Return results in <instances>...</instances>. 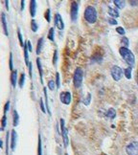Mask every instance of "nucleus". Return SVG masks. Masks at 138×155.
<instances>
[{
    "mask_svg": "<svg viewBox=\"0 0 138 155\" xmlns=\"http://www.w3.org/2000/svg\"><path fill=\"white\" fill-rule=\"evenodd\" d=\"M90 101H91V94H90V93H88L87 97H86L85 100L82 101V103H83V104H85V105H89V104H90Z\"/></svg>",
    "mask_w": 138,
    "mask_h": 155,
    "instance_id": "393cba45",
    "label": "nucleus"
},
{
    "mask_svg": "<svg viewBox=\"0 0 138 155\" xmlns=\"http://www.w3.org/2000/svg\"><path fill=\"white\" fill-rule=\"evenodd\" d=\"M55 86H56V83H55L54 81H49V82H48V87H49V89L50 90L55 89Z\"/></svg>",
    "mask_w": 138,
    "mask_h": 155,
    "instance_id": "c85d7f7f",
    "label": "nucleus"
},
{
    "mask_svg": "<svg viewBox=\"0 0 138 155\" xmlns=\"http://www.w3.org/2000/svg\"><path fill=\"white\" fill-rule=\"evenodd\" d=\"M44 89V96H45V102H46V108H47V110H48V113L51 114L50 112V109H49V105H48V96H47V89H46V87H44L43 88Z\"/></svg>",
    "mask_w": 138,
    "mask_h": 155,
    "instance_id": "bb28decb",
    "label": "nucleus"
},
{
    "mask_svg": "<svg viewBox=\"0 0 138 155\" xmlns=\"http://www.w3.org/2000/svg\"><path fill=\"white\" fill-rule=\"evenodd\" d=\"M60 100H61V102L63 103V104L69 105L70 104V103H71V100H72L71 93L68 92V91L61 92V95H60Z\"/></svg>",
    "mask_w": 138,
    "mask_h": 155,
    "instance_id": "0eeeda50",
    "label": "nucleus"
},
{
    "mask_svg": "<svg viewBox=\"0 0 138 155\" xmlns=\"http://www.w3.org/2000/svg\"><path fill=\"white\" fill-rule=\"evenodd\" d=\"M31 27H32V31L34 32V33H36V32L37 31V29H38V25H37L36 20H34V19H33L32 22H31Z\"/></svg>",
    "mask_w": 138,
    "mask_h": 155,
    "instance_id": "a878e982",
    "label": "nucleus"
},
{
    "mask_svg": "<svg viewBox=\"0 0 138 155\" xmlns=\"http://www.w3.org/2000/svg\"><path fill=\"white\" fill-rule=\"evenodd\" d=\"M30 13H31V16L34 17L36 16V13H37V2L36 0H32L30 3Z\"/></svg>",
    "mask_w": 138,
    "mask_h": 155,
    "instance_id": "9b49d317",
    "label": "nucleus"
},
{
    "mask_svg": "<svg viewBox=\"0 0 138 155\" xmlns=\"http://www.w3.org/2000/svg\"><path fill=\"white\" fill-rule=\"evenodd\" d=\"M6 153H9V133L7 135V148H6Z\"/></svg>",
    "mask_w": 138,
    "mask_h": 155,
    "instance_id": "a19ab883",
    "label": "nucleus"
},
{
    "mask_svg": "<svg viewBox=\"0 0 138 155\" xmlns=\"http://www.w3.org/2000/svg\"><path fill=\"white\" fill-rule=\"evenodd\" d=\"M119 53L120 55L122 56V58H124V61L130 65V67L132 68L135 64V58H134V55L132 54V52L129 48L123 46L119 49Z\"/></svg>",
    "mask_w": 138,
    "mask_h": 155,
    "instance_id": "f257e3e1",
    "label": "nucleus"
},
{
    "mask_svg": "<svg viewBox=\"0 0 138 155\" xmlns=\"http://www.w3.org/2000/svg\"><path fill=\"white\" fill-rule=\"evenodd\" d=\"M10 104H11V103L10 102H7L5 104V107H4V115H6L7 114V112H8V110L10 109Z\"/></svg>",
    "mask_w": 138,
    "mask_h": 155,
    "instance_id": "473e14b6",
    "label": "nucleus"
},
{
    "mask_svg": "<svg viewBox=\"0 0 138 155\" xmlns=\"http://www.w3.org/2000/svg\"><path fill=\"white\" fill-rule=\"evenodd\" d=\"M37 68H38V71H40V82L42 83L43 79H42V75H43V71H42V66H41V63H40V58H37Z\"/></svg>",
    "mask_w": 138,
    "mask_h": 155,
    "instance_id": "2eb2a0df",
    "label": "nucleus"
},
{
    "mask_svg": "<svg viewBox=\"0 0 138 155\" xmlns=\"http://www.w3.org/2000/svg\"><path fill=\"white\" fill-rule=\"evenodd\" d=\"M121 42L125 44V47L127 48V46H129V39H127V37H122V39H121Z\"/></svg>",
    "mask_w": 138,
    "mask_h": 155,
    "instance_id": "e433bc0d",
    "label": "nucleus"
},
{
    "mask_svg": "<svg viewBox=\"0 0 138 155\" xmlns=\"http://www.w3.org/2000/svg\"><path fill=\"white\" fill-rule=\"evenodd\" d=\"M25 79H26V77H25V74H21V75H20V79H19V82H18L19 87H20V88H22V87H23L24 82H25Z\"/></svg>",
    "mask_w": 138,
    "mask_h": 155,
    "instance_id": "5701e85b",
    "label": "nucleus"
},
{
    "mask_svg": "<svg viewBox=\"0 0 138 155\" xmlns=\"http://www.w3.org/2000/svg\"><path fill=\"white\" fill-rule=\"evenodd\" d=\"M16 140H17V134L16 130H12V139H11V147L12 149H14L16 146Z\"/></svg>",
    "mask_w": 138,
    "mask_h": 155,
    "instance_id": "f8f14e48",
    "label": "nucleus"
},
{
    "mask_svg": "<svg viewBox=\"0 0 138 155\" xmlns=\"http://www.w3.org/2000/svg\"><path fill=\"white\" fill-rule=\"evenodd\" d=\"M56 84H57V88H60L61 82H60V74L58 73H56Z\"/></svg>",
    "mask_w": 138,
    "mask_h": 155,
    "instance_id": "72a5a7b5",
    "label": "nucleus"
},
{
    "mask_svg": "<svg viewBox=\"0 0 138 155\" xmlns=\"http://www.w3.org/2000/svg\"><path fill=\"white\" fill-rule=\"evenodd\" d=\"M45 18H46V21H47L48 23H49V22H50V20H51V17H50V10H49V9L46 11V13H45Z\"/></svg>",
    "mask_w": 138,
    "mask_h": 155,
    "instance_id": "f704fd0d",
    "label": "nucleus"
},
{
    "mask_svg": "<svg viewBox=\"0 0 138 155\" xmlns=\"http://www.w3.org/2000/svg\"><path fill=\"white\" fill-rule=\"evenodd\" d=\"M42 45H43V37H40V39L37 40V55H40L42 49Z\"/></svg>",
    "mask_w": 138,
    "mask_h": 155,
    "instance_id": "f3484780",
    "label": "nucleus"
},
{
    "mask_svg": "<svg viewBox=\"0 0 138 155\" xmlns=\"http://www.w3.org/2000/svg\"><path fill=\"white\" fill-rule=\"evenodd\" d=\"M6 124H7V118H6V115H4L1 119V131L4 130L6 126Z\"/></svg>",
    "mask_w": 138,
    "mask_h": 155,
    "instance_id": "b1692460",
    "label": "nucleus"
},
{
    "mask_svg": "<svg viewBox=\"0 0 138 155\" xmlns=\"http://www.w3.org/2000/svg\"><path fill=\"white\" fill-rule=\"evenodd\" d=\"M130 4H131V5H132V4H133V6H136L135 4H137L138 2H137V1H130Z\"/></svg>",
    "mask_w": 138,
    "mask_h": 155,
    "instance_id": "a18cd8bd",
    "label": "nucleus"
},
{
    "mask_svg": "<svg viewBox=\"0 0 138 155\" xmlns=\"http://www.w3.org/2000/svg\"><path fill=\"white\" fill-rule=\"evenodd\" d=\"M10 70L13 71V54H10Z\"/></svg>",
    "mask_w": 138,
    "mask_h": 155,
    "instance_id": "2f4dec72",
    "label": "nucleus"
},
{
    "mask_svg": "<svg viewBox=\"0 0 138 155\" xmlns=\"http://www.w3.org/2000/svg\"><path fill=\"white\" fill-rule=\"evenodd\" d=\"M32 66H33V63L30 62L29 64V73H30V77L32 78Z\"/></svg>",
    "mask_w": 138,
    "mask_h": 155,
    "instance_id": "79ce46f5",
    "label": "nucleus"
},
{
    "mask_svg": "<svg viewBox=\"0 0 138 155\" xmlns=\"http://www.w3.org/2000/svg\"><path fill=\"white\" fill-rule=\"evenodd\" d=\"M1 21H2V25H3V30H4V34L5 36L8 37V25H7V19H6V14L4 13H1Z\"/></svg>",
    "mask_w": 138,
    "mask_h": 155,
    "instance_id": "9d476101",
    "label": "nucleus"
},
{
    "mask_svg": "<svg viewBox=\"0 0 138 155\" xmlns=\"http://www.w3.org/2000/svg\"><path fill=\"white\" fill-rule=\"evenodd\" d=\"M97 11L93 6H87L85 11V18L88 23L94 24L97 21Z\"/></svg>",
    "mask_w": 138,
    "mask_h": 155,
    "instance_id": "f03ea898",
    "label": "nucleus"
},
{
    "mask_svg": "<svg viewBox=\"0 0 138 155\" xmlns=\"http://www.w3.org/2000/svg\"><path fill=\"white\" fill-rule=\"evenodd\" d=\"M116 32L119 34H121V36H124V34H125V29H124L123 27H117Z\"/></svg>",
    "mask_w": 138,
    "mask_h": 155,
    "instance_id": "7c9ffc66",
    "label": "nucleus"
},
{
    "mask_svg": "<svg viewBox=\"0 0 138 155\" xmlns=\"http://www.w3.org/2000/svg\"><path fill=\"white\" fill-rule=\"evenodd\" d=\"M136 119L138 120V112H136Z\"/></svg>",
    "mask_w": 138,
    "mask_h": 155,
    "instance_id": "de8ad7c7",
    "label": "nucleus"
},
{
    "mask_svg": "<svg viewBox=\"0 0 138 155\" xmlns=\"http://www.w3.org/2000/svg\"><path fill=\"white\" fill-rule=\"evenodd\" d=\"M29 49H28V45H27V41L25 42V45H24V58H25V63H26L27 66H29L30 62H29Z\"/></svg>",
    "mask_w": 138,
    "mask_h": 155,
    "instance_id": "ddd939ff",
    "label": "nucleus"
},
{
    "mask_svg": "<svg viewBox=\"0 0 138 155\" xmlns=\"http://www.w3.org/2000/svg\"><path fill=\"white\" fill-rule=\"evenodd\" d=\"M0 147H1V148L3 147V141L2 140H0Z\"/></svg>",
    "mask_w": 138,
    "mask_h": 155,
    "instance_id": "49530a36",
    "label": "nucleus"
},
{
    "mask_svg": "<svg viewBox=\"0 0 138 155\" xmlns=\"http://www.w3.org/2000/svg\"><path fill=\"white\" fill-rule=\"evenodd\" d=\"M82 79H83V72L82 68L78 67L75 69L74 75H73V83L76 88H80L82 84Z\"/></svg>",
    "mask_w": 138,
    "mask_h": 155,
    "instance_id": "7ed1b4c3",
    "label": "nucleus"
},
{
    "mask_svg": "<svg viewBox=\"0 0 138 155\" xmlns=\"http://www.w3.org/2000/svg\"><path fill=\"white\" fill-rule=\"evenodd\" d=\"M13 126H16L19 123V116H18V113H17V111L16 110H13Z\"/></svg>",
    "mask_w": 138,
    "mask_h": 155,
    "instance_id": "a211bd4d",
    "label": "nucleus"
},
{
    "mask_svg": "<svg viewBox=\"0 0 138 155\" xmlns=\"http://www.w3.org/2000/svg\"><path fill=\"white\" fill-rule=\"evenodd\" d=\"M113 3H114L115 6H116L118 9H124L125 8L126 2L124 1V0H114Z\"/></svg>",
    "mask_w": 138,
    "mask_h": 155,
    "instance_id": "dca6fc26",
    "label": "nucleus"
},
{
    "mask_svg": "<svg viewBox=\"0 0 138 155\" xmlns=\"http://www.w3.org/2000/svg\"><path fill=\"white\" fill-rule=\"evenodd\" d=\"M40 108H41V111H42L43 113H46L45 107H44V103H43V100L41 98H40Z\"/></svg>",
    "mask_w": 138,
    "mask_h": 155,
    "instance_id": "c9c22d12",
    "label": "nucleus"
},
{
    "mask_svg": "<svg viewBox=\"0 0 138 155\" xmlns=\"http://www.w3.org/2000/svg\"><path fill=\"white\" fill-rule=\"evenodd\" d=\"M107 21H109V23L110 25H117V20H115L114 18H109Z\"/></svg>",
    "mask_w": 138,
    "mask_h": 155,
    "instance_id": "58836bf2",
    "label": "nucleus"
},
{
    "mask_svg": "<svg viewBox=\"0 0 138 155\" xmlns=\"http://www.w3.org/2000/svg\"><path fill=\"white\" fill-rule=\"evenodd\" d=\"M37 155H42V147H41V137L38 135V147H37Z\"/></svg>",
    "mask_w": 138,
    "mask_h": 155,
    "instance_id": "4be33fe9",
    "label": "nucleus"
},
{
    "mask_svg": "<svg viewBox=\"0 0 138 155\" xmlns=\"http://www.w3.org/2000/svg\"><path fill=\"white\" fill-rule=\"evenodd\" d=\"M11 82L13 87H16V83H17V71L13 70L11 74Z\"/></svg>",
    "mask_w": 138,
    "mask_h": 155,
    "instance_id": "4468645a",
    "label": "nucleus"
},
{
    "mask_svg": "<svg viewBox=\"0 0 138 155\" xmlns=\"http://www.w3.org/2000/svg\"><path fill=\"white\" fill-rule=\"evenodd\" d=\"M57 61H58V51L54 52V57H53V64H56Z\"/></svg>",
    "mask_w": 138,
    "mask_h": 155,
    "instance_id": "4c0bfd02",
    "label": "nucleus"
},
{
    "mask_svg": "<svg viewBox=\"0 0 138 155\" xmlns=\"http://www.w3.org/2000/svg\"><path fill=\"white\" fill-rule=\"evenodd\" d=\"M24 4H25V1L22 0L21 1V11H23V9H24Z\"/></svg>",
    "mask_w": 138,
    "mask_h": 155,
    "instance_id": "c03bdc74",
    "label": "nucleus"
},
{
    "mask_svg": "<svg viewBox=\"0 0 138 155\" xmlns=\"http://www.w3.org/2000/svg\"><path fill=\"white\" fill-rule=\"evenodd\" d=\"M55 25L58 30H63L64 29V23L62 20V17L60 13H56L55 14Z\"/></svg>",
    "mask_w": 138,
    "mask_h": 155,
    "instance_id": "1a4fd4ad",
    "label": "nucleus"
},
{
    "mask_svg": "<svg viewBox=\"0 0 138 155\" xmlns=\"http://www.w3.org/2000/svg\"><path fill=\"white\" fill-rule=\"evenodd\" d=\"M17 36H18V39H19V43L21 46H23L24 43H23V40H22V34H21V32H20V29L17 30Z\"/></svg>",
    "mask_w": 138,
    "mask_h": 155,
    "instance_id": "c756f323",
    "label": "nucleus"
},
{
    "mask_svg": "<svg viewBox=\"0 0 138 155\" xmlns=\"http://www.w3.org/2000/svg\"><path fill=\"white\" fill-rule=\"evenodd\" d=\"M109 14L112 17H119V13L116 10H114V9L110 8V7L109 8Z\"/></svg>",
    "mask_w": 138,
    "mask_h": 155,
    "instance_id": "aec40b11",
    "label": "nucleus"
},
{
    "mask_svg": "<svg viewBox=\"0 0 138 155\" xmlns=\"http://www.w3.org/2000/svg\"><path fill=\"white\" fill-rule=\"evenodd\" d=\"M27 45H28V49H29V52H32L33 51V48H32V45H31V42L29 40H27Z\"/></svg>",
    "mask_w": 138,
    "mask_h": 155,
    "instance_id": "ea45409f",
    "label": "nucleus"
},
{
    "mask_svg": "<svg viewBox=\"0 0 138 155\" xmlns=\"http://www.w3.org/2000/svg\"><path fill=\"white\" fill-rule=\"evenodd\" d=\"M126 152L127 155H138V142L133 141L126 147Z\"/></svg>",
    "mask_w": 138,
    "mask_h": 155,
    "instance_id": "423d86ee",
    "label": "nucleus"
},
{
    "mask_svg": "<svg viewBox=\"0 0 138 155\" xmlns=\"http://www.w3.org/2000/svg\"><path fill=\"white\" fill-rule=\"evenodd\" d=\"M110 74H111L112 79H114L115 82H118V81H120L121 78L123 77L124 72H123V70L120 68L119 66L114 65V66H112L111 69H110Z\"/></svg>",
    "mask_w": 138,
    "mask_h": 155,
    "instance_id": "20e7f679",
    "label": "nucleus"
},
{
    "mask_svg": "<svg viewBox=\"0 0 138 155\" xmlns=\"http://www.w3.org/2000/svg\"><path fill=\"white\" fill-rule=\"evenodd\" d=\"M131 70H132V68H131V67H129V68L125 69V71H124L125 77L127 78V79H131Z\"/></svg>",
    "mask_w": 138,
    "mask_h": 155,
    "instance_id": "412c9836",
    "label": "nucleus"
},
{
    "mask_svg": "<svg viewBox=\"0 0 138 155\" xmlns=\"http://www.w3.org/2000/svg\"><path fill=\"white\" fill-rule=\"evenodd\" d=\"M106 116L110 119H114L116 117V111H115L114 108H109L106 112Z\"/></svg>",
    "mask_w": 138,
    "mask_h": 155,
    "instance_id": "6ab92c4d",
    "label": "nucleus"
},
{
    "mask_svg": "<svg viewBox=\"0 0 138 155\" xmlns=\"http://www.w3.org/2000/svg\"><path fill=\"white\" fill-rule=\"evenodd\" d=\"M48 39H50L51 41H54V28H51L48 34Z\"/></svg>",
    "mask_w": 138,
    "mask_h": 155,
    "instance_id": "cd10ccee",
    "label": "nucleus"
},
{
    "mask_svg": "<svg viewBox=\"0 0 138 155\" xmlns=\"http://www.w3.org/2000/svg\"><path fill=\"white\" fill-rule=\"evenodd\" d=\"M4 2H5V4H6V9L9 10V1L8 0H6V1H4Z\"/></svg>",
    "mask_w": 138,
    "mask_h": 155,
    "instance_id": "37998d69",
    "label": "nucleus"
},
{
    "mask_svg": "<svg viewBox=\"0 0 138 155\" xmlns=\"http://www.w3.org/2000/svg\"><path fill=\"white\" fill-rule=\"evenodd\" d=\"M61 135H62V140H63L64 147H66L69 144V139H68V134H67V129L64 126V120L61 119Z\"/></svg>",
    "mask_w": 138,
    "mask_h": 155,
    "instance_id": "6e6552de",
    "label": "nucleus"
},
{
    "mask_svg": "<svg viewBox=\"0 0 138 155\" xmlns=\"http://www.w3.org/2000/svg\"><path fill=\"white\" fill-rule=\"evenodd\" d=\"M79 16V2L78 1H72L71 2V9H70V16L72 21H76Z\"/></svg>",
    "mask_w": 138,
    "mask_h": 155,
    "instance_id": "39448f33",
    "label": "nucleus"
}]
</instances>
